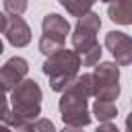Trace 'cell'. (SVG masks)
Wrapping results in <instances>:
<instances>
[{
  "instance_id": "obj_11",
  "label": "cell",
  "mask_w": 132,
  "mask_h": 132,
  "mask_svg": "<svg viewBox=\"0 0 132 132\" xmlns=\"http://www.w3.org/2000/svg\"><path fill=\"white\" fill-rule=\"evenodd\" d=\"M93 116L99 122H111L118 116V107L113 101H105V99H97L93 103Z\"/></svg>"
},
{
  "instance_id": "obj_20",
  "label": "cell",
  "mask_w": 132,
  "mask_h": 132,
  "mask_svg": "<svg viewBox=\"0 0 132 132\" xmlns=\"http://www.w3.org/2000/svg\"><path fill=\"white\" fill-rule=\"evenodd\" d=\"M60 132H82V128H78V126H66L64 124V128Z\"/></svg>"
},
{
  "instance_id": "obj_4",
  "label": "cell",
  "mask_w": 132,
  "mask_h": 132,
  "mask_svg": "<svg viewBox=\"0 0 132 132\" xmlns=\"http://www.w3.org/2000/svg\"><path fill=\"white\" fill-rule=\"evenodd\" d=\"M10 105L16 116L27 120H37L41 113V89L37 80L23 78L10 91Z\"/></svg>"
},
{
  "instance_id": "obj_23",
  "label": "cell",
  "mask_w": 132,
  "mask_h": 132,
  "mask_svg": "<svg viewBox=\"0 0 132 132\" xmlns=\"http://www.w3.org/2000/svg\"><path fill=\"white\" fill-rule=\"evenodd\" d=\"M4 52V43H2V39H0V54Z\"/></svg>"
},
{
  "instance_id": "obj_2",
  "label": "cell",
  "mask_w": 132,
  "mask_h": 132,
  "mask_svg": "<svg viewBox=\"0 0 132 132\" xmlns=\"http://www.w3.org/2000/svg\"><path fill=\"white\" fill-rule=\"evenodd\" d=\"M101 27V19L97 12H87L80 16L72 29V47L80 56L82 66H95L101 60V45L97 41V31Z\"/></svg>"
},
{
  "instance_id": "obj_9",
  "label": "cell",
  "mask_w": 132,
  "mask_h": 132,
  "mask_svg": "<svg viewBox=\"0 0 132 132\" xmlns=\"http://www.w3.org/2000/svg\"><path fill=\"white\" fill-rule=\"evenodd\" d=\"M41 31H43V35H50V37L66 41V35L70 33V23L64 16H60L58 12H50L41 21Z\"/></svg>"
},
{
  "instance_id": "obj_5",
  "label": "cell",
  "mask_w": 132,
  "mask_h": 132,
  "mask_svg": "<svg viewBox=\"0 0 132 132\" xmlns=\"http://www.w3.org/2000/svg\"><path fill=\"white\" fill-rule=\"evenodd\" d=\"M95 78V97L113 101L120 95V68L116 62H99L93 70Z\"/></svg>"
},
{
  "instance_id": "obj_3",
  "label": "cell",
  "mask_w": 132,
  "mask_h": 132,
  "mask_svg": "<svg viewBox=\"0 0 132 132\" xmlns=\"http://www.w3.org/2000/svg\"><path fill=\"white\" fill-rule=\"evenodd\" d=\"M80 66H82L80 56H78L74 50L62 47V50H58L56 54H52V56L45 58L41 70H43V74L50 78L52 91L62 93V91H66V89L70 87V82L78 76Z\"/></svg>"
},
{
  "instance_id": "obj_19",
  "label": "cell",
  "mask_w": 132,
  "mask_h": 132,
  "mask_svg": "<svg viewBox=\"0 0 132 132\" xmlns=\"http://www.w3.org/2000/svg\"><path fill=\"white\" fill-rule=\"evenodd\" d=\"M6 25H8V16H6L4 12H0V33L6 31Z\"/></svg>"
},
{
  "instance_id": "obj_21",
  "label": "cell",
  "mask_w": 132,
  "mask_h": 132,
  "mask_svg": "<svg viewBox=\"0 0 132 132\" xmlns=\"http://www.w3.org/2000/svg\"><path fill=\"white\" fill-rule=\"evenodd\" d=\"M126 132H132V111L126 116Z\"/></svg>"
},
{
  "instance_id": "obj_17",
  "label": "cell",
  "mask_w": 132,
  "mask_h": 132,
  "mask_svg": "<svg viewBox=\"0 0 132 132\" xmlns=\"http://www.w3.org/2000/svg\"><path fill=\"white\" fill-rule=\"evenodd\" d=\"M10 116H12V107H8V99H6L4 91H0V122L8 124Z\"/></svg>"
},
{
  "instance_id": "obj_6",
  "label": "cell",
  "mask_w": 132,
  "mask_h": 132,
  "mask_svg": "<svg viewBox=\"0 0 132 132\" xmlns=\"http://www.w3.org/2000/svg\"><path fill=\"white\" fill-rule=\"evenodd\" d=\"M29 72V62L21 56H12L6 60V64L0 68V91L8 93L12 91Z\"/></svg>"
},
{
  "instance_id": "obj_16",
  "label": "cell",
  "mask_w": 132,
  "mask_h": 132,
  "mask_svg": "<svg viewBox=\"0 0 132 132\" xmlns=\"http://www.w3.org/2000/svg\"><path fill=\"white\" fill-rule=\"evenodd\" d=\"M33 132H58L54 128V122L47 118H37L33 122Z\"/></svg>"
},
{
  "instance_id": "obj_8",
  "label": "cell",
  "mask_w": 132,
  "mask_h": 132,
  "mask_svg": "<svg viewBox=\"0 0 132 132\" xmlns=\"http://www.w3.org/2000/svg\"><path fill=\"white\" fill-rule=\"evenodd\" d=\"M4 35L12 47H25L31 41V29L23 16H8V25H6Z\"/></svg>"
},
{
  "instance_id": "obj_7",
  "label": "cell",
  "mask_w": 132,
  "mask_h": 132,
  "mask_svg": "<svg viewBox=\"0 0 132 132\" xmlns=\"http://www.w3.org/2000/svg\"><path fill=\"white\" fill-rule=\"evenodd\" d=\"M105 47L116 58L118 66H130L132 64V37H128L122 31H109L105 35Z\"/></svg>"
},
{
  "instance_id": "obj_10",
  "label": "cell",
  "mask_w": 132,
  "mask_h": 132,
  "mask_svg": "<svg viewBox=\"0 0 132 132\" xmlns=\"http://www.w3.org/2000/svg\"><path fill=\"white\" fill-rule=\"evenodd\" d=\"M107 16L116 25H132V0H113L107 6Z\"/></svg>"
},
{
  "instance_id": "obj_14",
  "label": "cell",
  "mask_w": 132,
  "mask_h": 132,
  "mask_svg": "<svg viewBox=\"0 0 132 132\" xmlns=\"http://www.w3.org/2000/svg\"><path fill=\"white\" fill-rule=\"evenodd\" d=\"M8 126L12 128V132H33V124H31V120L21 118V116H16L14 111H12L10 120H8Z\"/></svg>"
},
{
  "instance_id": "obj_15",
  "label": "cell",
  "mask_w": 132,
  "mask_h": 132,
  "mask_svg": "<svg viewBox=\"0 0 132 132\" xmlns=\"http://www.w3.org/2000/svg\"><path fill=\"white\" fill-rule=\"evenodd\" d=\"M2 2H4V10L10 16H21L29 4V0H2Z\"/></svg>"
},
{
  "instance_id": "obj_24",
  "label": "cell",
  "mask_w": 132,
  "mask_h": 132,
  "mask_svg": "<svg viewBox=\"0 0 132 132\" xmlns=\"http://www.w3.org/2000/svg\"><path fill=\"white\" fill-rule=\"evenodd\" d=\"M99 2H107V4H111V2H113V0H99Z\"/></svg>"
},
{
  "instance_id": "obj_12",
  "label": "cell",
  "mask_w": 132,
  "mask_h": 132,
  "mask_svg": "<svg viewBox=\"0 0 132 132\" xmlns=\"http://www.w3.org/2000/svg\"><path fill=\"white\" fill-rule=\"evenodd\" d=\"M64 8H66V12H70L72 16H85L87 12H91V6L97 2V0H58Z\"/></svg>"
},
{
  "instance_id": "obj_1",
  "label": "cell",
  "mask_w": 132,
  "mask_h": 132,
  "mask_svg": "<svg viewBox=\"0 0 132 132\" xmlns=\"http://www.w3.org/2000/svg\"><path fill=\"white\" fill-rule=\"evenodd\" d=\"M89 97H95V78L93 72L78 74L66 91H62V97L58 101L60 118L66 126H78L85 128L91 124V113H89Z\"/></svg>"
},
{
  "instance_id": "obj_13",
  "label": "cell",
  "mask_w": 132,
  "mask_h": 132,
  "mask_svg": "<svg viewBox=\"0 0 132 132\" xmlns=\"http://www.w3.org/2000/svg\"><path fill=\"white\" fill-rule=\"evenodd\" d=\"M64 47V41L62 39H56V37H50V35H43L41 33V37H39V52L47 58V56H52V54H56L58 50H62Z\"/></svg>"
},
{
  "instance_id": "obj_22",
  "label": "cell",
  "mask_w": 132,
  "mask_h": 132,
  "mask_svg": "<svg viewBox=\"0 0 132 132\" xmlns=\"http://www.w3.org/2000/svg\"><path fill=\"white\" fill-rule=\"evenodd\" d=\"M0 132H12V128H10L8 124H4V122H0Z\"/></svg>"
},
{
  "instance_id": "obj_18",
  "label": "cell",
  "mask_w": 132,
  "mask_h": 132,
  "mask_svg": "<svg viewBox=\"0 0 132 132\" xmlns=\"http://www.w3.org/2000/svg\"><path fill=\"white\" fill-rule=\"evenodd\" d=\"M95 132H120V130H118V126L111 124V122H101L99 128H97Z\"/></svg>"
}]
</instances>
